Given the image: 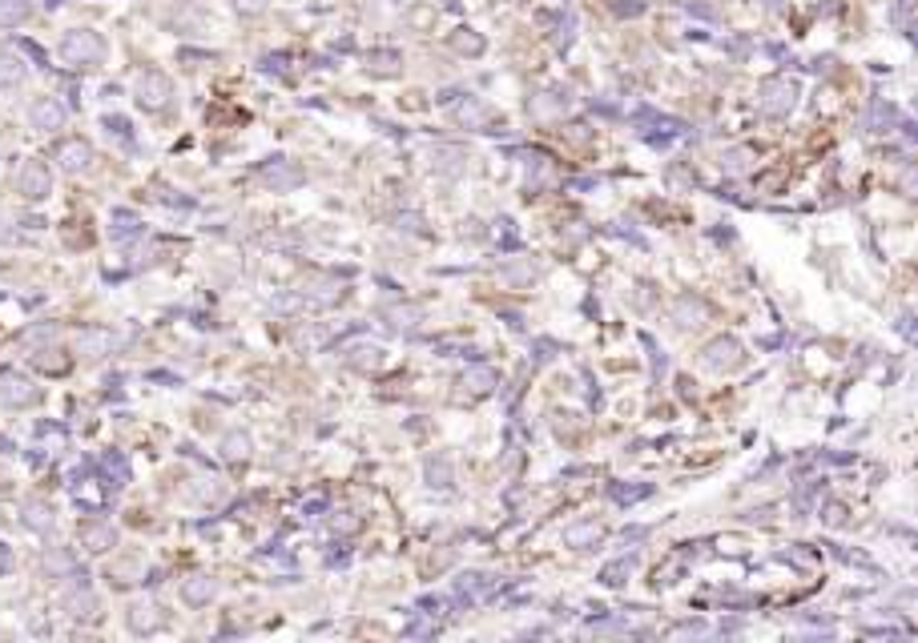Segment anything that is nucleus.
I'll use <instances>...</instances> for the list:
<instances>
[{"mask_svg": "<svg viewBox=\"0 0 918 643\" xmlns=\"http://www.w3.org/2000/svg\"><path fill=\"white\" fill-rule=\"evenodd\" d=\"M61 56L73 61V65H85V61H97L101 56V41L93 32H73L69 41L61 44Z\"/></svg>", "mask_w": 918, "mask_h": 643, "instance_id": "obj_1", "label": "nucleus"}, {"mask_svg": "<svg viewBox=\"0 0 918 643\" xmlns=\"http://www.w3.org/2000/svg\"><path fill=\"white\" fill-rule=\"evenodd\" d=\"M793 105V84L790 81H765L762 84V109L765 113H786Z\"/></svg>", "mask_w": 918, "mask_h": 643, "instance_id": "obj_2", "label": "nucleus"}, {"mask_svg": "<svg viewBox=\"0 0 918 643\" xmlns=\"http://www.w3.org/2000/svg\"><path fill=\"white\" fill-rule=\"evenodd\" d=\"M137 93H142V105L157 109V105H166V97H170V81H166L161 72H145L142 84H137Z\"/></svg>", "mask_w": 918, "mask_h": 643, "instance_id": "obj_3", "label": "nucleus"}, {"mask_svg": "<svg viewBox=\"0 0 918 643\" xmlns=\"http://www.w3.org/2000/svg\"><path fill=\"white\" fill-rule=\"evenodd\" d=\"M61 121H65V109L57 101H37L32 105V125L37 129H61Z\"/></svg>", "mask_w": 918, "mask_h": 643, "instance_id": "obj_4", "label": "nucleus"}, {"mask_svg": "<svg viewBox=\"0 0 918 643\" xmlns=\"http://www.w3.org/2000/svg\"><path fill=\"white\" fill-rule=\"evenodd\" d=\"M20 185H25L29 197H44L49 193V173H44V165H29L20 173Z\"/></svg>", "mask_w": 918, "mask_h": 643, "instance_id": "obj_5", "label": "nucleus"}, {"mask_svg": "<svg viewBox=\"0 0 918 643\" xmlns=\"http://www.w3.org/2000/svg\"><path fill=\"white\" fill-rule=\"evenodd\" d=\"M733 362H737V346H733V342L721 338V342L709 346V366H733Z\"/></svg>", "mask_w": 918, "mask_h": 643, "instance_id": "obj_6", "label": "nucleus"}, {"mask_svg": "<svg viewBox=\"0 0 918 643\" xmlns=\"http://www.w3.org/2000/svg\"><path fill=\"white\" fill-rule=\"evenodd\" d=\"M29 16V0H0V25H16Z\"/></svg>", "mask_w": 918, "mask_h": 643, "instance_id": "obj_7", "label": "nucleus"}, {"mask_svg": "<svg viewBox=\"0 0 918 643\" xmlns=\"http://www.w3.org/2000/svg\"><path fill=\"white\" fill-rule=\"evenodd\" d=\"M61 161H65L69 169H85V161H89V145H81V141L65 145V149H61Z\"/></svg>", "mask_w": 918, "mask_h": 643, "instance_id": "obj_8", "label": "nucleus"}, {"mask_svg": "<svg viewBox=\"0 0 918 643\" xmlns=\"http://www.w3.org/2000/svg\"><path fill=\"white\" fill-rule=\"evenodd\" d=\"M25 386H29V382H13V378H8V382H4V398H8V402H29L32 390H25Z\"/></svg>", "mask_w": 918, "mask_h": 643, "instance_id": "obj_9", "label": "nucleus"}, {"mask_svg": "<svg viewBox=\"0 0 918 643\" xmlns=\"http://www.w3.org/2000/svg\"><path fill=\"white\" fill-rule=\"evenodd\" d=\"M13 81H20V65L13 56H0V84H13Z\"/></svg>", "mask_w": 918, "mask_h": 643, "instance_id": "obj_10", "label": "nucleus"}, {"mask_svg": "<svg viewBox=\"0 0 918 643\" xmlns=\"http://www.w3.org/2000/svg\"><path fill=\"white\" fill-rule=\"evenodd\" d=\"M294 182H298V169H278V173L270 169V185H294Z\"/></svg>", "mask_w": 918, "mask_h": 643, "instance_id": "obj_11", "label": "nucleus"}, {"mask_svg": "<svg viewBox=\"0 0 918 643\" xmlns=\"http://www.w3.org/2000/svg\"><path fill=\"white\" fill-rule=\"evenodd\" d=\"M206 595H210V583H190V587H185V599L190 603H201Z\"/></svg>", "mask_w": 918, "mask_h": 643, "instance_id": "obj_12", "label": "nucleus"}, {"mask_svg": "<svg viewBox=\"0 0 918 643\" xmlns=\"http://www.w3.org/2000/svg\"><path fill=\"white\" fill-rule=\"evenodd\" d=\"M681 314H685V318H701L705 310L697 306V302H689V298H685V302H681Z\"/></svg>", "mask_w": 918, "mask_h": 643, "instance_id": "obj_13", "label": "nucleus"}, {"mask_svg": "<svg viewBox=\"0 0 918 643\" xmlns=\"http://www.w3.org/2000/svg\"><path fill=\"white\" fill-rule=\"evenodd\" d=\"M455 44H459L464 53H467V49H471V53H480V37H459V41H455Z\"/></svg>", "mask_w": 918, "mask_h": 643, "instance_id": "obj_14", "label": "nucleus"}]
</instances>
